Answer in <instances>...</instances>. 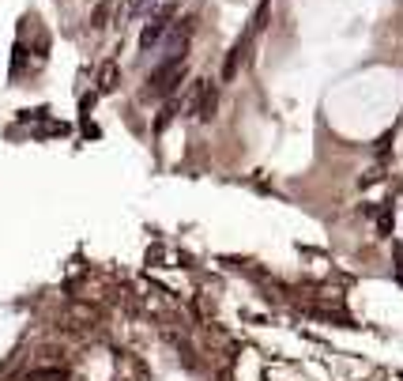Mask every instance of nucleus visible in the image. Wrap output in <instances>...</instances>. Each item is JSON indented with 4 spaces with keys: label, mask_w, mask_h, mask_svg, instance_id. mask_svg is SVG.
Listing matches in <instances>:
<instances>
[{
    "label": "nucleus",
    "mask_w": 403,
    "mask_h": 381,
    "mask_svg": "<svg viewBox=\"0 0 403 381\" xmlns=\"http://www.w3.org/2000/svg\"><path fill=\"white\" fill-rule=\"evenodd\" d=\"M185 110H189L196 121H215V114H219V83L215 80H196Z\"/></svg>",
    "instance_id": "f257e3e1"
},
{
    "label": "nucleus",
    "mask_w": 403,
    "mask_h": 381,
    "mask_svg": "<svg viewBox=\"0 0 403 381\" xmlns=\"http://www.w3.org/2000/svg\"><path fill=\"white\" fill-rule=\"evenodd\" d=\"M181 80H185V61H181V64L162 61L159 68H155V75L147 80L144 95H147V99H166V95H173V91L181 87Z\"/></svg>",
    "instance_id": "f03ea898"
},
{
    "label": "nucleus",
    "mask_w": 403,
    "mask_h": 381,
    "mask_svg": "<svg viewBox=\"0 0 403 381\" xmlns=\"http://www.w3.org/2000/svg\"><path fill=\"white\" fill-rule=\"evenodd\" d=\"M170 23H173V8H159V12L144 23V30H140V53H151V49H155L159 42L166 38Z\"/></svg>",
    "instance_id": "7ed1b4c3"
},
{
    "label": "nucleus",
    "mask_w": 403,
    "mask_h": 381,
    "mask_svg": "<svg viewBox=\"0 0 403 381\" xmlns=\"http://www.w3.org/2000/svg\"><path fill=\"white\" fill-rule=\"evenodd\" d=\"M249 42H253V30H245V35L234 42V49L226 53V61H223V72H219V75H223V83H230L234 75H237V68H242V61H245V53H249Z\"/></svg>",
    "instance_id": "20e7f679"
},
{
    "label": "nucleus",
    "mask_w": 403,
    "mask_h": 381,
    "mask_svg": "<svg viewBox=\"0 0 403 381\" xmlns=\"http://www.w3.org/2000/svg\"><path fill=\"white\" fill-rule=\"evenodd\" d=\"M113 87H117V64L110 61L98 68V91H113Z\"/></svg>",
    "instance_id": "39448f33"
},
{
    "label": "nucleus",
    "mask_w": 403,
    "mask_h": 381,
    "mask_svg": "<svg viewBox=\"0 0 403 381\" xmlns=\"http://www.w3.org/2000/svg\"><path fill=\"white\" fill-rule=\"evenodd\" d=\"M110 16H113V8H110V0H102V4H98V8H94V12H91V27H94V30H102L106 23H110Z\"/></svg>",
    "instance_id": "423d86ee"
},
{
    "label": "nucleus",
    "mask_w": 403,
    "mask_h": 381,
    "mask_svg": "<svg viewBox=\"0 0 403 381\" xmlns=\"http://www.w3.org/2000/svg\"><path fill=\"white\" fill-rule=\"evenodd\" d=\"M30 381H64V370H30Z\"/></svg>",
    "instance_id": "0eeeda50"
},
{
    "label": "nucleus",
    "mask_w": 403,
    "mask_h": 381,
    "mask_svg": "<svg viewBox=\"0 0 403 381\" xmlns=\"http://www.w3.org/2000/svg\"><path fill=\"white\" fill-rule=\"evenodd\" d=\"M173 110H178V106H173V102H170V106H166V110H162V114L155 117V133H162V128H166V125L173 121Z\"/></svg>",
    "instance_id": "6e6552de"
}]
</instances>
